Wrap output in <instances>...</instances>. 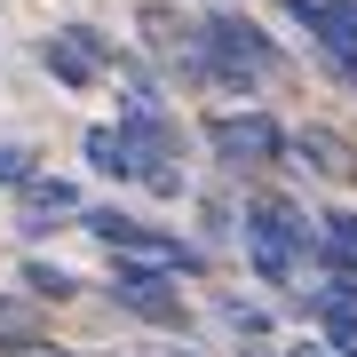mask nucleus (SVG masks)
I'll return each instance as SVG.
<instances>
[{
    "label": "nucleus",
    "instance_id": "nucleus-7",
    "mask_svg": "<svg viewBox=\"0 0 357 357\" xmlns=\"http://www.w3.org/2000/svg\"><path fill=\"white\" fill-rule=\"evenodd\" d=\"M294 151H302V167H318L326 183H342V175H357V159H349V143L333 135V128H302V135H294Z\"/></svg>",
    "mask_w": 357,
    "mask_h": 357
},
{
    "label": "nucleus",
    "instance_id": "nucleus-16",
    "mask_svg": "<svg viewBox=\"0 0 357 357\" xmlns=\"http://www.w3.org/2000/svg\"><path fill=\"white\" fill-rule=\"evenodd\" d=\"M8 318H16V302H8V294H0V326H8Z\"/></svg>",
    "mask_w": 357,
    "mask_h": 357
},
{
    "label": "nucleus",
    "instance_id": "nucleus-2",
    "mask_svg": "<svg viewBox=\"0 0 357 357\" xmlns=\"http://www.w3.org/2000/svg\"><path fill=\"white\" fill-rule=\"evenodd\" d=\"M246 255L302 270L310 255H318V230L302 222V206H294V199H278V191H255V199H246Z\"/></svg>",
    "mask_w": 357,
    "mask_h": 357
},
{
    "label": "nucleus",
    "instance_id": "nucleus-4",
    "mask_svg": "<svg viewBox=\"0 0 357 357\" xmlns=\"http://www.w3.org/2000/svg\"><path fill=\"white\" fill-rule=\"evenodd\" d=\"M206 143L222 151V167H270V159H286V128L270 112H215L206 119Z\"/></svg>",
    "mask_w": 357,
    "mask_h": 357
},
{
    "label": "nucleus",
    "instance_id": "nucleus-8",
    "mask_svg": "<svg viewBox=\"0 0 357 357\" xmlns=\"http://www.w3.org/2000/svg\"><path fill=\"white\" fill-rule=\"evenodd\" d=\"M88 167L96 175H143V159H135V143H128V128H88Z\"/></svg>",
    "mask_w": 357,
    "mask_h": 357
},
{
    "label": "nucleus",
    "instance_id": "nucleus-15",
    "mask_svg": "<svg viewBox=\"0 0 357 357\" xmlns=\"http://www.w3.org/2000/svg\"><path fill=\"white\" fill-rule=\"evenodd\" d=\"M286 357H333V349H326V342H294Z\"/></svg>",
    "mask_w": 357,
    "mask_h": 357
},
{
    "label": "nucleus",
    "instance_id": "nucleus-5",
    "mask_svg": "<svg viewBox=\"0 0 357 357\" xmlns=\"http://www.w3.org/2000/svg\"><path fill=\"white\" fill-rule=\"evenodd\" d=\"M294 24H310V40L326 48V64L357 88V0H286Z\"/></svg>",
    "mask_w": 357,
    "mask_h": 357
},
{
    "label": "nucleus",
    "instance_id": "nucleus-9",
    "mask_svg": "<svg viewBox=\"0 0 357 357\" xmlns=\"http://www.w3.org/2000/svg\"><path fill=\"white\" fill-rule=\"evenodd\" d=\"M24 294H32V302H72V294H79V278H72V270L64 262H24Z\"/></svg>",
    "mask_w": 357,
    "mask_h": 357
},
{
    "label": "nucleus",
    "instance_id": "nucleus-6",
    "mask_svg": "<svg viewBox=\"0 0 357 357\" xmlns=\"http://www.w3.org/2000/svg\"><path fill=\"white\" fill-rule=\"evenodd\" d=\"M16 206H24V230H48L56 215H88V206H79V183H64V175H32L24 191H16Z\"/></svg>",
    "mask_w": 357,
    "mask_h": 357
},
{
    "label": "nucleus",
    "instance_id": "nucleus-12",
    "mask_svg": "<svg viewBox=\"0 0 357 357\" xmlns=\"http://www.w3.org/2000/svg\"><path fill=\"white\" fill-rule=\"evenodd\" d=\"M326 318V349L333 357H357V318H342V310H318Z\"/></svg>",
    "mask_w": 357,
    "mask_h": 357
},
{
    "label": "nucleus",
    "instance_id": "nucleus-10",
    "mask_svg": "<svg viewBox=\"0 0 357 357\" xmlns=\"http://www.w3.org/2000/svg\"><path fill=\"white\" fill-rule=\"evenodd\" d=\"M32 175H40V167H32V151H24V143H0V191H24Z\"/></svg>",
    "mask_w": 357,
    "mask_h": 357
},
{
    "label": "nucleus",
    "instance_id": "nucleus-3",
    "mask_svg": "<svg viewBox=\"0 0 357 357\" xmlns=\"http://www.w3.org/2000/svg\"><path fill=\"white\" fill-rule=\"evenodd\" d=\"M112 302L128 310V318H143V326H167V333L191 326V302H183V294L167 286V270H151V262H112Z\"/></svg>",
    "mask_w": 357,
    "mask_h": 357
},
{
    "label": "nucleus",
    "instance_id": "nucleus-14",
    "mask_svg": "<svg viewBox=\"0 0 357 357\" xmlns=\"http://www.w3.org/2000/svg\"><path fill=\"white\" fill-rule=\"evenodd\" d=\"M222 318H230V326H238V333H246V342H262V333H270V318H262V310H246V302H230V310H222Z\"/></svg>",
    "mask_w": 357,
    "mask_h": 357
},
{
    "label": "nucleus",
    "instance_id": "nucleus-1",
    "mask_svg": "<svg viewBox=\"0 0 357 357\" xmlns=\"http://www.w3.org/2000/svg\"><path fill=\"white\" fill-rule=\"evenodd\" d=\"M79 230L112 246V262H151V270H167V278H175V270H199V255H191L183 238L151 230L143 215H128V206H88V215H79Z\"/></svg>",
    "mask_w": 357,
    "mask_h": 357
},
{
    "label": "nucleus",
    "instance_id": "nucleus-13",
    "mask_svg": "<svg viewBox=\"0 0 357 357\" xmlns=\"http://www.w3.org/2000/svg\"><path fill=\"white\" fill-rule=\"evenodd\" d=\"M326 246H342V255H357V215L342 206V215H326Z\"/></svg>",
    "mask_w": 357,
    "mask_h": 357
},
{
    "label": "nucleus",
    "instance_id": "nucleus-11",
    "mask_svg": "<svg viewBox=\"0 0 357 357\" xmlns=\"http://www.w3.org/2000/svg\"><path fill=\"white\" fill-rule=\"evenodd\" d=\"M143 32H151V48H175V40L191 32V24H183L175 8H143Z\"/></svg>",
    "mask_w": 357,
    "mask_h": 357
}]
</instances>
